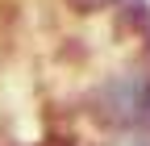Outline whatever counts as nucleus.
Here are the masks:
<instances>
[{
	"instance_id": "obj_2",
	"label": "nucleus",
	"mask_w": 150,
	"mask_h": 146,
	"mask_svg": "<svg viewBox=\"0 0 150 146\" xmlns=\"http://www.w3.org/2000/svg\"><path fill=\"white\" fill-rule=\"evenodd\" d=\"M117 25L121 29H134V33H146L150 29V4L146 0H117Z\"/></svg>"
},
{
	"instance_id": "obj_4",
	"label": "nucleus",
	"mask_w": 150,
	"mask_h": 146,
	"mask_svg": "<svg viewBox=\"0 0 150 146\" xmlns=\"http://www.w3.org/2000/svg\"><path fill=\"white\" fill-rule=\"evenodd\" d=\"M108 146H150V138H142V134H134V138H125V142H108Z\"/></svg>"
},
{
	"instance_id": "obj_3",
	"label": "nucleus",
	"mask_w": 150,
	"mask_h": 146,
	"mask_svg": "<svg viewBox=\"0 0 150 146\" xmlns=\"http://www.w3.org/2000/svg\"><path fill=\"white\" fill-rule=\"evenodd\" d=\"M67 4H71L75 13H100V9H108V4H117V0H67Z\"/></svg>"
},
{
	"instance_id": "obj_1",
	"label": "nucleus",
	"mask_w": 150,
	"mask_h": 146,
	"mask_svg": "<svg viewBox=\"0 0 150 146\" xmlns=\"http://www.w3.org/2000/svg\"><path fill=\"white\" fill-rule=\"evenodd\" d=\"M88 117L108 134H142L150 138V63L125 67L96 79L83 96Z\"/></svg>"
}]
</instances>
